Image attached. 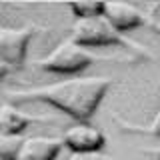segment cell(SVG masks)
<instances>
[{
  "label": "cell",
  "instance_id": "cell-6",
  "mask_svg": "<svg viewBox=\"0 0 160 160\" xmlns=\"http://www.w3.org/2000/svg\"><path fill=\"white\" fill-rule=\"evenodd\" d=\"M104 18L116 32H130L146 24V16L140 8L128 2H104Z\"/></svg>",
  "mask_w": 160,
  "mask_h": 160
},
{
  "label": "cell",
  "instance_id": "cell-4",
  "mask_svg": "<svg viewBox=\"0 0 160 160\" xmlns=\"http://www.w3.org/2000/svg\"><path fill=\"white\" fill-rule=\"evenodd\" d=\"M36 28H0V60L6 62L10 68L22 66L28 54V46Z\"/></svg>",
  "mask_w": 160,
  "mask_h": 160
},
{
  "label": "cell",
  "instance_id": "cell-11",
  "mask_svg": "<svg viewBox=\"0 0 160 160\" xmlns=\"http://www.w3.org/2000/svg\"><path fill=\"white\" fill-rule=\"evenodd\" d=\"M70 160H112L102 152H84V154H72Z\"/></svg>",
  "mask_w": 160,
  "mask_h": 160
},
{
  "label": "cell",
  "instance_id": "cell-7",
  "mask_svg": "<svg viewBox=\"0 0 160 160\" xmlns=\"http://www.w3.org/2000/svg\"><path fill=\"white\" fill-rule=\"evenodd\" d=\"M62 148H64L62 138L30 136L24 138L16 160H56Z\"/></svg>",
  "mask_w": 160,
  "mask_h": 160
},
{
  "label": "cell",
  "instance_id": "cell-8",
  "mask_svg": "<svg viewBox=\"0 0 160 160\" xmlns=\"http://www.w3.org/2000/svg\"><path fill=\"white\" fill-rule=\"evenodd\" d=\"M42 118H34L28 114L20 112L10 104L0 106V134L4 136H22V132L26 130L30 124L40 122Z\"/></svg>",
  "mask_w": 160,
  "mask_h": 160
},
{
  "label": "cell",
  "instance_id": "cell-3",
  "mask_svg": "<svg viewBox=\"0 0 160 160\" xmlns=\"http://www.w3.org/2000/svg\"><path fill=\"white\" fill-rule=\"evenodd\" d=\"M72 40L82 48H100V46H126L122 34L116 32L104 16L76 20L72 26Z\"/></svg>",
  "mask_w": 160,
  "mask_h": 160
},
{
  "label": "cell",
  "instance_id": "cell-5",
  "mask_svg": "<svg viewBox=\"0 0 160 160\" xmlns=\"http://www.w3.org/2000/svg\"><path fill=\"white\" fill-rule=\"evenodd\" d=\"M62 144L72 154H84V152H100L106 144L104 132L90 122H76L70 128L64 130Z\"/></svg>",
  "mask_w": 160,
  "mask_h": 160
},
{
  "label": "cell",
  "instance_id": "cell-1",
  "mask_svg": "<svg viewBox=\"0 0 160 160\" xmlns=\"http://www.w3.org/2000/svg\"><path fill=\"white\" fill-rule=\"evenodd\" d=\"M112 80L104 76H78L46 86L12 92L16 102H46L76 122H88L106 96Z\"/></svg>",
  "mask_w": 160,
  "mask_h": 160
},
{
  "label": "cell",
  "instance_id": "cell-12",
  "mask_svg": "<svg viewBox=\"0 0 160 160\" xmlns=\"http://www.w3.org/2000/svg\"><path fill=\"white\" fill-rule=\"evenodd\" d=\"M150 132L160 138V108H158L156 116H154V120H152V124H150Z\"/></svg>",
  "mask_w": 160,
  "mask_h": 160
},
{
  "label": "cell",
  "instance_id": "cell-2",
  "mask_svg": "<svg viewBox=\"0 0 160 160\" xmlns=\"http://www.w3.org/2000/svg\"><path fill=\"white\" fill-rule=\"evenodd\" d=\"M94 62V56L86 48L74 44L72 40L60 42L50 54L36 60V66L44 72L54 74H78Z\"/></svg>",
  "mask_w": 160,
  "mask_h": 160
},
{
  "label": "cell",
  "instance_id": "cell-14",
  "mask_svg": "<svg viewBox=\"0 0 160 160\" xmlns=\"http://www.w3.org/2000/svg\"><path fill=\"white\" fill-rule=\"evenodd\" d=\"M0 106H2V104H0Z\"/></svg>",
  "mask_w": 160,
  "mask_h": 160
},
{
  "label": "cell",
  "instance_id": "cell-10",
  "mask_svg": "<svg viewBox=\"0 0 160 160\" xmlns=\"http://www.w3.org/2000/svg\"><path fill=\"white\" fill-rule=\"evenodd\" d=\"M22 136H4L0 134V160H16L22 148Z\"/></svg>",
  "mask_w": 160,
  "mask_h": 160
},
{
  "label": "cell",
  "instance_id": "cell-13",
  "mask_svg": "<svg viewBox=\"0 0 160 160\" xmlns=\"http://www.w3.org/2000/svg\"><path fill=\"white\" fill-rule=\"evenodd\" d=\"M10 70H12V68H10L6 62H2V60H0V82H2V80L10 74Z\"/></svg>",
  "mask_w": 160,
  "mask_h": 160
},
{
  "label": "cell",
  "instance_id": "cell-9",
  "mask_svg": "<svg viewBox=\"0 0 160 160\" xmlns=\"http://www.w3.org/2000/svg\"><path fill=\"white\" fill-rule=\"evenodd\" d=\"M70 12L76 20H90L104 16V2H74L70 4Z\"/></svg>",
  "mask_w": 160,
  "mask_h": 160
}]
</instances>
